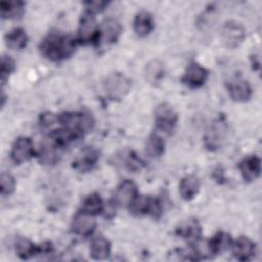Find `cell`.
Here are the masks:
<instances>
[{"label":"cell","instance_id":"603a6c76","mask_svg":"<svg viewBox=\"0 0 262 262\" xmlns=\"http://www.w3.org/2000/svg\"><path fill=\"white\" fill-rule=\"evenodd\" d=\"M25 3L21 1H2L0 3L1 17L4 19L18 18L24 13Z\"/></svg>","mask_w":262,"mask_h":262},{"label":"cell","instance_id":"7c38bea8","mask_svg":"<svg viewBox=\"0 0 262 262\" xmlns=\"http://www.w3.org/2000/svg\"><path fill=\"white\" fill-rule=\"evenodd\" d=\"M96 226V222L93 215H90L86 212H80L76 214L72 221V231L81 236L90 235Z\"/></svg>","mask_w":262,"mask_h":262},{"label":"cell","instance_id":"9c48e42d","mask_svg":"<svg viewBox=\"0 0 262 262\" xmlns=\"http://www.w3.org/2000/svg\"><path fill=\"white\" fill-rule=\"evenodd\" d=\"M136 196L137 187L135 183L129 179H126L117 187L114 193L113 204L116 207H129Z\"/></svg>","mask_w":262,"mask_h":262},{"label":"cell","instance_id":"cb8c5ba5","mask_svg":"<svg viewBox=\"0 0 262 262\" xmlns=\"http://www.w3.org/2000/svg\"><path fill=\"white\" fill-rule=\"evenodd\" d=\"M16 255L23 259L28 260L41 252V247L36 246L34 243L27 238H19L15 244Z\"/></svg>","mask_w":262,"mask_h":262},{"label":"cell","instance_id":"7402d4cb","mask_svg":"<svg viewBox=\"0 0 262 262\" xmlns=\"http://www.w3.org/2000/svg\"><path fill=\"white\" fill-rule=\"evenodd\" d=\"M4 40L7 47L14 50H20L26 47L28 42V36L24 29L15 28L5 35Z\"/></svg>","mask_w":262,"mask_h":262},{"label":"cell","instance_id":"d6a6232c","mask_svg":"<svg viewBox=\"0 0 262 262\" xmlns=\"http://www.w3.org/2000/svg\"><path fill=\"white\" fill-rule=\"evenodd\" d=\"M87 7V12L94 14L97 12H100L101 10L104 9V7L107 5V2L104 1H90L85 3Z\"/></svg>","mask_w":262,"mask_h":262},{"label":"cell","instance_id":"44dd1931","mask_svg":"<svg viewBox=\"0 0 262 262\" xmlns=\"http://www.w3.org/2000/svg\"><path fill=\"white\" fill-rule=\"evenodd\" d=\"M200 190V180L194 175L183 177L179 183V193L185 201L192 200Z\"/></svg>","mask_w":262,"mask_h":262},{"label":"cell","instance_id":"ac0fdd59","mask_svg":"<svg viewBox=\"0 0 262 262\" xmlns=\"http://www.w3.org/2000/svg\"><path fill=\"white\" fill-rule=\"evenodd\" d=\"M202 233V227L196 219L189 218L187 220L182 221L177 227H176V234L182 238L189 239V241H195L201 237Z\"/></svg>","mask_w":262,"mask_h":262},{"label":"cell","instance_id":"7a4b0ae2","mask_svg":"<svg viewBox=\"0 0 262 262\" xmlns=\"http://www.w3.org/2000/svg\"><path fill=\"white\" fill-rule=\"evenodd\" d=\"M57 122L79 137L90 132L94 126V120L91 115L84 112L62 113L57 116Z\"/></svg>","mask_w":262,"mask_h":262},{"label":"cell","instance_id":"8fae6325","mask_svg":"<svg viewBox=\"0 0 262 262\" xmlns=\"http://www.w3.org/2000/svg\"><path fill=\"white\" fill-rule=\"evenodd\" d=\"M33 142L29 137H18L12 145L10 157L15 164H21L33 157Z\"/></svg>","mask_w":262,"mask_h":262},{"label":"cell","instance_id":"8992f818","mask_svg":"<svg viewBox=\"0 0 262 262\" xmlns=\"http://www.w3.org/2000/svg\"><path fill=\"white\" fill-rule=\"evenodd\" d=\"M245 29L236 21H226L220 32V38L223 45L227 48L237 47L245 39Z\"/></svg>","mask_w":262,"mask_h":262},{"label":"cell","instance_id":"5bb4252c","mask_svg":"<svg viewBox=\"0 0 262 262\" xmlns=\"http://www.w3.org/2000/svg\"><path fill=\"white\" fill-rule=\"evenodd\" d=\"M122 33L121 24L115 18H107L102 23L101 28L99 29V38L103 44H113L115 43Z\"/></svg>","mask_w":262,"mask_h":262},{"label":"cell","instance_id":"ba28073f","mask_svg":"<svg viewBox=\"0 0 262 262\" xmlns=\"http://www.w3.org/2000/svg\"><path fill=\"white\" fill-rule=\"evenodd\" d=\"M226 124L223 120H216L212 125L208 128L205 134V145L207 148L211 150H215L219 148L225 138L226 135Z\"/></svg>","mask_w":262,"mask_h":262},{"label":"cell","instance_id":"4316f807","mask_svg":"<svg viewBox=\"0 0 262 262\" xmlns=\"http://www.w3.org/2000/svg\"><path fill=\"white\" fill-rule=\"evenodd\" d=\"M145 151L150 158H159L165 151V142L158 134H151L146 140Z\"/></svg>","mask_w":262,"mask_h":262},{"label":"cell","instance_id":"ffe728a7","mask_svg":"<svg viewBox=\"0 0 262 262\" xmlns=\"http://www.w3.org/2000/svg\"><path fill=\"white\" fill-rule=\"evenodd\" d=\"M111 254V243L110 241L98 235L91 241L90 244V256L94 260H105Z\"/></svg>","mask_w":262,"mask_h":262},{"label":"cell","instance_id":"30bf717a","mask_svg":"<svg viewBox=\"0 0 262 262\" xmlns=\"http://www.w3.org/2000/svg\"><path fill=\"white\" fill-rule=\"evenodd\" d=\"M207 77L208 71L199 63L192 62L186 68L181 78V82L188 87L198 88L204 85V83L207 80Z\"/></svg>","mask_w":262,"mask_h":262},{"label":"cell","instance_id":"d4e9b609","mask_svg":"<svg viewBox=\"0 0 262 262\" xmlns=\"http://www.w3.org/2000/svg\"><path fill=\"white\" fill-rule=\"evenodd\" d=\"M98 158L99 156L96 150L88 149L84 151L83 155L79 157L75 163H73L74 168L79 170L80 172H87L95 166Z\"/></svg>","mask_w":262,"mask_h":262},{"label":"cell","instance_id":"d6986e66","mask_svg":"<svg viewBox=\"0 0 262 262\" xmlns=\"http://www.w3.org/2000/svg\"><path fill=\"white\" fill-rule=\"evenodd\" d=\"M154 29V19L149 12L139 11L133 20V30L139 37H145Z\"/></svg>","mask_w":262,"mask_h":262},{"label":"cell","instance_id":"f546056e","mask_svg":"<svg viewBox=\"0 0 262 262\" xmlns=\"http://www.w3.org/2000/svg\"><path fill=\"white\" fill-rule=\"evenodd\" d=\"M145 76L146 80L149 83L156 84L160 82V80L164 77V66L159 60L150 61L145 69Z\"/></svg>","mask_w":262,"mask_h":262},{"label":"cell","instance_id":"3957f363","mask_svg":"<svg viewBox=\"0 0 262 262\" xmlns=\"http://www.w3.org/2000/svg\"><path fill=\"white\" fill-rule=\"evenodd\" d=\"M104 91L113 100L123 98L131 88V81L122 73H113L104 81Z\"/></svg>","mask_w":262,"mask_h":262},{"label":"cell","instance_id":"1f68e13d","mask_svg":"<svg viewBox=\"0 0 262 262\" xmlns=\"http://www.w3.org/2000/svg\"><path fill=\"white\" fill-rule=\"evenodd\" d=\"M15 63L14 60L7 55H3L1 57V66H0V74H1V85L4 86L6 80L10 76V74L14 71Z\"/></svg>","mask_w":262,"mask_h":262},{"label":"cell","instance_id":"2e32d148","mask_svg":"<svg viewBox=\"0 0 262 262\" xmlns=\"http://www.w3.org/2000/svg\"><path fill=\"white\" fill-rule=\"evenodd\" d=\"M239 171L245 181L251 182L256 180L261 173V161L256 156H250L245 158L239 163Z\"/></svg>","mask_w":262,"mask_h":262},{"label":"cell","instance_id":"6da1fadb","mask_svg":"<svg viewBox=\"0 0 262 262\" xmlns=\"http://www.w3.org/2000/svg\"><path fill=\"white\" fill-rule=\"evenodd\" d=\"M77 41L69 35L58 33L49 34L42 42V54L51 61H61L70 57L76 49Z\"/></svg>","mask_w":262,"mask_h":262},{"label":"cell","instance_id":"4dcf8cb0","mask_svg":"<svg viewBox=\"0 0 262 262\" xmlns=\"http://www.w3.org/2000/svg\"><path fill=\"white\" fill-rule=\"evenodd\" d=\"M15 189V179L14 177L9 174L3 172L0 177V190H1V195H10L11 193L14 192Z\"/></svg>","mask_w":262,"mask_h":262},{"label":"cell","instance_id":"e0dca14e","mask_svg":"<svg viewBox=\"0 0 262 262\" xmlns=\"http://www.w3.org/2000/svg\"><path fill=\"white\" fill-rule=\"evenodd\" d=\"M59 147L57 143L49 137L48 139H45L39 150V161L43 165H53L58 161V150Z\"/></svg>","mask_w":262,"mask_h":262},{"label":"cell","instance_id":"5b68a950","mask_svg":"<svg viewBox=\"0 0 262 262\" xmlns=\"http://www.w3.org/2000/svg\"><path fill=\"white\" fill-rule=\"evenodd\" d=\"M129 209L131 214L135 216L152 215L154 217H157L162 212L161 203L158 200L146 195H137L129 206Z\"/></svg>","mask_w":262,"mask_h":262},{"label":"cell","instance_id":"4fadbf2b","mask_svg":"<svg viewBox=\"0 0 262 262\" xmlns=\"http://www.w3.org/2000/svg\"><path fill=\"white\" fill-rule=\"evenodd\" d=\"M231 248L233 256L239 261H248L256 253L255 243L247 236H239L235 242H232Z\"/></svg>","mask_w":262,"mask_h":262},{"label":"cell","instance_id":"9a60e30c","mask_svg":"<svg viewBox=\"0 0 262 262\" xmlns=\"http://www.w3.org/2000/svg\"><path fill=\"white\" fill-rule=\"evenodd\" d=\"M228 93L232 100L236 102H245L250 99L252 95V88L250 84L242 79H235L227 85Z\"/></svg>","mask_w":262,"mask_h":262},{"label":"cell","instance_id":"f1b7e54d","mask_svg":"<svg viewBox=\"0 0 262 262\" xmlns=\"http://www.w3.org/2000/svg\"><path fill=\"white\" fill-rule=\"evenodd\" d=\"M214 254H220L228 250L232 245V239L230 235L226 232H218L214 235V237L210 241Z\"/></svg>","mask_w":262,"mask_h":262},{"label":"cell","instance_id":"484cf974","mask_svg":"<svg viewBox=\"0 0 262 262\" xmlns=\"http://www.w3.org/2000/svg\"><path fill=\"white\" fill-rule=\"evenodd\" d=\"M82 211L93 216L102 213L104 211V205L100 195L98 193L89 194L83 202Z\"/></svg>","mask_w":262,"mask_h":262},{"label":"cell","instance_id":"277c9868","mask_svg":"<svg viewBox=\"0 0 262 262\" xmlns=\"http://www.w3.org/2000/svg\"><path fill=\"white\" fill-rule=\"evenodd\" d=\"M178 116L172 105L162 103L158 105L155 112V124L158 130L165 133H172L176 124Z\"/></svg>","mask_w":262,"mask_h":262},{"label":"cell","instance_id":"52a82bcc","mask_svg":"<svg viewBox=\"0 0 262 262\" xmlns=\"http://www.w3.org/2000/svg\"><path fill=\"white\" fill-rule=\"evenodd\" d=\"M99 38V28L93 14L86 12L81 20L78 30V40L82 44H90Z\"/></svg>","mask_w":262,"mask_h":262},{"label":"cell","instance_id":"83f0119b","mask_svg":"<svg viewBox=\"0 0 262 262\" xmlns=\"http://www.w3.org/2000/svg\"><path fill=\"white\" fill-rule=\"evenodd\" d=\"M191 252L194 257V260L208 259L214 255V251H213L211 242L201 239V237L193 242V247H192Z\"/></svg>","mask_w":262,"mask_h":262}]
</instances>
